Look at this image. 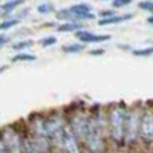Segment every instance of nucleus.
Wrapping results in <instances>:
<instances>
[{
    "label": "nucleus",
    "instance_id": "f3484780",
    "mask_svg": "<svg viewBox=\"0 0 153 153\" xmlns=\"http://www.w3.org/2000/svg\"><path fill=\"white\" fill-rule=\"evenodd\" d=\"M19 23H20L19 19H16V17H8V19H5L3 22H0V31H9V29H12V28H16Z\"/></svg>",
    "mask_w": 153,
    "mask_h": 153
},
{
    "label": "nucleus",
    "instance_id": "39448f33",
    "mask_svg": "<svg viewBox=\"0 0 153 153\" xmlns=\"http://www.w3.org/2000/svg\"><path fill=\"white\" fill-rule=\"evenodd\" d=\"M139 146L144 150L153 149V103H146L141 109Z\"/></svg>",
    "mask_w": 153,
    "mask_h": 153
},
{
    "label": "nucleus",
    "instance_id": "20e7f679",
    "mask_svg": "<svg viewBox=\"0 0 153 153\" xmlns=\"http://www.w3.org/2000/svg\"><path fill=\"white\" fill-rule=\"evenodd\" d=\"M66 118H68V126L71 130L78 136L80 141L89 129V123H91V107L87 106H72L66 109Z\"/></svg>",
    "mask_w": 153,
    "mask_h": 153
},
{
    "label": "nucleus",
    "instance_id": "c756f323",
    "mask_svg": "<svg viewBox=\"0 0 153 153\" xmlns=\"http://www.w3.org/2000/svg\"><path fill=\"white\" fill-rule=\"evenodd\" d=\"M147 23L150 25V26H153V14H150V16L147 17Z\"/></svg>",
    "mask_w": 153,
    "mask_h": 153
},
{
    "label": "nucleus",
    "instance_id": "423d86ee",
    "mask_svg": "<svg viewBox=\"0 0 153 153\" xmlns=\"http://www.w3.org/2000/svg\"><path fill=\"white\" fill-rule=\"evenodd\" d=\"M0 138L3 139L9 153H23L26 129H20L19 126H6L0 130Z\"/></svg>",
    "mask_w": 153,
    "mask_h": 153
},
{
    "label": "nucleus",
    "instance_id": "9b49d317",
    "mask_svg": "<svg viewBox=\"0 0 153 153\" xmlns=\"http://www.w3.org/2000/svg\"><path fill=\"white\" fill-rule=\"evenodd\" d=\"M25 3V0H6L5 3L0 5V9H2V12H0V16L8 19L9 14H12L14 11H17L22 5Z\"/></svg>",
    "mask_w": 153,
    "mask_h": 153
},
{
    "label": "nucleus",
    "instance_id": "b1692460",
    "mask_svg": "<svg viewBox=\"0 0 153 153\" xmlns=\"http://www.w3.org/2000/svg\"><path fill=\"white\" fill-rule=\"evenodd\" d=\"M117 12H115V9L113 8H110V9H101L100 12H98V17L100 19H107V17H112V16H115Z\"/></svg>",
    "mask_w": 153,
    "mask_h": 153
},
{
    "label": "nucleus",
    "instance_id": "0eeeda50",
    "mask_svg": "<svg viewBox=\"0 0 153 153\" xmlns=\"http://www.w3.org/2000/svg\"><path fill=\"white\" fill-rule=\"evenodd\" d=\"M60 153H86L81 141L78 139V136L71 130L69 126L66 127L65 138H63V146H61Z\"/></svg>",
    "mask_w": 153,
    "mask_h": 153
},
{
    "label": "nucleus",
    "instance_id": "f257e3e1",
    "mask_svg": "<svg viewBox=\"0 0 153 153\" xmlns=\"http://www.w3.org/2000/svg\"><path fill=\"white\" fill-rule=\"evenodd\" d=\"M129 106L123 101L106 106L107 117V138L112 149L124 150V126Z\"/></svg>",
    "mask_w": 153,
    "mask_h": 153
},
{
    "label": "nucleus",
    "instance_id": "a878e982",
    "mask_svg": "<svg viewBox=\"0 0 153 153\" xmlns=\"http://www.w3.org/2000/svg\"><path fill=\"white\" fill-rule=\"evenodd\" d=\"M29 14V8H25V9H22L20 12H19V14L16 16V19H19V20H22L23 17H26Z\"/></svg>",
    "mask_w": 153,
    "mask_h": 153
},
{
    "label": "nucleus",
    "instance_id": "f8f14e48",
    "mask_svg": "<svg viewBox=\"0 0 153 153\" xmlns=\"http://www.w3.org/2000/svg\"><path fill=\"white\" fill-rule=\"evenodd\" d=\"M80 29H84V25L81 22H65L57 25V32H76Z\"/></svg>",
    "mask_w": 153,
    "mask_h": 153
},
{
    "label": "nucleus",
    "instance_id": "dca6fc26",
    "mask_svg": "<svg viewBox=\"0 0 153 153\" xmlns=\"http://www.w3.org/2000/svg\"><path fill=\"white\" fill-rule=\"evenodd\" d=\"M132 55L139 57V58H147L153 55V46H144V48H138L132 51Z\"/></svg>",
    "mask_w": 153,
    "mask_h": 153
},
{
    "label": "nucleus",
    "instance_id": "ddd939ff",
    "mask_svg": "<svg viewBox=\"0 0 153 153\" xmlns=\"http://www.w3.org/2000/svg\"><path fill=\"white\" fill-rule=\"evenodd\" d=\"M84 48H86L84 43L75 42V43H69V45H66V46H63L61 51H63L65 54H80V52H83V51H84Z\"/></svg>",
    "mask_w": 153,
    "mask_h": 153
},
{
    "label": "nucleus",
    "instance_id": "7c9ffc66",
    "mask_svg": "<svg viewBox=\"0 0 153 153\" xmlns=\"http://www.w3.org/2000/svg\"><path fill=\"white\" fill-rule=\"evenodd\" d=\"M8 69V66H0V74H2V72H5Z\"/></svg>",
    "mask_w": 153,
    "mask_h": 153
},
{
    "label": "nucleus",
    "instance_id": "1a4fd4ad",
    "mask_svg": "<svg viewBox=\"0 0 153 153\" xmlns=\"http://www.w3.org/2000/svg\"><path fill=\"white\" fill-rule=\"evenodd\" d=\"M74 35H75L76 40L84 43V45L104 43V42H109L110 40V35H107V34H97V32L89 31V29H80V31H76Z\"/></svg>",
    "mask_w": 153,
    "mask_h": 153
},
{
    "label": "nucleus",
    "instance_id": "c85d7f7f",
    "mask_svg": "<svg viewBox=\"0 0 153 153\" xmlns=\"http://www.w3.org/2000/svg\"><path fill=\"white\" fill-rule=\"evenodd\" d=\"M6 42H8V37L6 35H0V49L6 45Z\"/></svg>",
    "mask_w": 153,
    "mask_h": 153
},
{
    "label": "nucleus",
    "instance_id": "4468645a",
    "mask_svg": "<svg viewBox=\"0 0 153 153\" xmlns=\"http://www.w3.org/2000/svg\"><path fill=\"white\" fill-rule=\"evenodd\" d=\"M35 60H37V57L34 54H28V52H17L11 58L12 63H31V61H35Z\"/></svg>",
    "mask_w": 153,
    "mask_h": 153
},
{
    "label": "nucleus",
    "instance_id": "bb28decb",
    "mask_svg": "<svg viewBox=\"0 0 153 153\" xmlns=\"http://www.w3.org/2000/svg\"><path fill=\"white\" fill-rule=\"evenodd\" d=\"M118 49H121V51H127V52H130V54H132V51H133L129 45H118Z\"/></svg>",
    "mask_w": 153,
    "mask_h": 153
},
{
    "label": "nucleus",
    "instance_id": "6ab92c4d",
    "mask_svg": "<svg viewBox=\"0 0 153 153\" xmlns=\"http://www.w3.org/2000/svg\"><path fill=\"white\" fill-rule=\"evenodd\" d=\"M32 46H34V42H32V40H22V42L14 43L11 48L14 49V51H17V52H25L26 49H29V48H32Z\"/></svg>",
    "mask_w": 153,
    "mask_h": 153
},
{
    "label": "nucleus",
    "instance_id": "7ed1b4c3",
    "mask_svg": "<svg viewBox=\"0 0 153 153\" xmlns=\"http://www.w3.org/2000/svg\"><path fill=\"white\" fill-rule=\"evenodd\" d=\"M141 109L143 104L129 106L124 126V150L139 149V126H141Z\"/></svg>",
    "mask_w": 153,
    "mask_h": 153
},
{
    "label": "nucleus",
    "instance_id": "5701e85b",
    "mask_svg": "<svg viewBox=\"0 0 153 153\" xmlns=\"http://www.w3.org/2000/svg\"><path fill=\"white\" fill-rule=\"evenodd\" d=\"M133 3V0H113L112 2V8L113 9H121V8H126Z\"/></svg>",
    "mask_w": 153,
    "mask_h": 153
},
{
    "label": "nucleus",
    "instance_id": "2f4dec72",
    "mask_svg": "<svg viewBox=\"0 0 153 153\" xmlns=\"http://www.w3.org/2000/svg\"><path fill=\"white\" fill-rule=\"evenodd\" d=\"M97 2H110V3H112L113 0H97Z\"/></svg>",
    "mask_w": 153,
    "mask_h": 153
},
{
    "label": "nucleus",
    "instance_id": "f03ea898",
    "mask_svg": "<svg viewBox=\"0 0 153 153\" xmlns=\"http://www.w3.org/2000/svg\"><path fill=\"white\" fill-rule=\"evenodd\" d=\"M46 118V132L54 146L55 153H60L63 146V138L68 127V118H66V109L52 110L49 113H45Z\"/></svg>",
    "mask_w": 153,
    "mask_h": 153
},
{
    "label": "nucleus",
    "instance_id": "4be33fe9",
    "mask_svg": "<svg viewBox=\"0 0 153 153\" xmlns=\"http://www.w3.org/2000/svg\"><path fill=\"white\" fill-rule=\"evenodd\" d=\"M138 8L141 11H146V12L153 14V0H143V2L138 3Z\"/></svg>",
    "mask_w": 153,
    "mask_h": 153
},
{
    "label": "nucleus",
    "instance_id": "6e6552de",
    "mask_svg": "<svg viewBox=\"0 0 153 153\" xmlns=\"http://www.w3.org/2000/svg\"><path fill=\"white\" fill-rule=\"evenodd\" d=\"M94 8L89 3H74L69 6V11L72 14L74 22H89V20H95L94 14Z\"/></svg>",
    "mask_w": 153,
    "mask_h": 153
},
{
    "label": "nucleus",
    "instance_id": "412c9836",
    "mask_svg": "<svg viewBox=\"0 0 153 153\" xmlns=\"http://www.w3.org/2000/svg\"><path fill=\"white\" fill-rule=\"evenodd\" d=\"M40 45H42L43 48L54 46V45H57V37H55V35H46V37H43L42 40H40Z\"/></svg>",
    "mask_w": 153,
    "mask_h": 153
},
{
    "label": "nucleus",
    "instance_id": "aec40b11",
    "mask_svg": "<svg viewBox=\"0 0 153 153\" xmlns=\"http://www.w3.org/2000/svg\"><path fill=\"white\" fill-rule=\"evenodd\" d=\"M23 153H40V152L34 147V144H32V141H31L28 132H26V138H25V144H23Z\"/></svg>",
    "mask_w": 153,
    "mask_h": 153
},
{
    "label": "nucleus",
    "instance_id": "393cba45",
    "mask_svg": "<svg viewBox=\"0 0 153 153\" xmlns=\"http://www.w3.org/2000/svg\"><path fill=\"white\" fill-rule=\"evenodd\" d=\"M106 52V51L103 48H95V49H89V55H92V57H101Z\"/></svg>",
    "mask_w": 153,
    "mask_h": 153
},
{
    "label": "nucleus",
    "instance_id": "a211bd4d",
    "mask_svg": "<svg viewBox=\"0 0 153 153\" xmlns=\"http://www.w3.org/2000/svg\"><path fill=\"white\" fill-rule=\"evenodd\" d=\"M37 12L42 14V16H48V14H51V12H55V8L51 2H42V3L37 5Z\"/></svg>",
    "mask_w": 153,
    "mask_h": 153
},
{
    "label": "nucleus",
    "instance_id": "9d476101",
    "mask_svg": "<svg viewBox=\"0 0 153 153\" xmlns=\"http://www.w3.org/2000/svg\"><path fill=\"white\" fill-rule=\"evenodd\" d=\"M133 19V14H115L112 17H107V19H100L97 23H98V26L101 28H104V26H112V25H120V23H124V22H129Z\"/></svg>",
    "mask_w": 153,
    "mask_h": 153
},
{
    "label": "nucleus",
    "instance_id": "2eb2a0df",
    "mask_svg": "<svg viewBox=\"0 0 153 153\" xmlns=\"http://www.w3.org/2000/svg\"><path fill=\"white\" fill-rule=\"evenodd\" d=\"M55 19H57L60 23H65V22H74L69 8H60V9H57V11H55Z\"/></svg>",
    "mask_w": 153,
    "mask_h": 153
},
{
    "label": "nucleus",
    "instance_id": "cd10ccee",
    "mask_svg": "<svg viewBox=\"0 0 153 153\" xmlns=\"http://www.w3.org/2000/svg\"><path fill=\"white\" fill-rule=\"evenodd\" d=\"M0 153H9L8 152V149H6V146H5V143H3V139L0 138Z\"/></svg>",
    "mask_w": 153,
    "mask_h": 153
}]
</instances>
